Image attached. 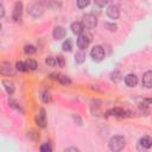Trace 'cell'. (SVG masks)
I'll return each mask as SVG.
<instances>
[{
    "label": "cell",
    "instance_id": "83f0119b",
    "mask_svg": "<svg viewBox=\"0 0 152 152\" xmlns=\"http://www.w3.org/2000/svg\"><path fill=\"white\" fill-rule=\"evenodd\" d=\"M50 100H51V97H50V94H49L48 91L43 93V101H44V102H49Z\"/></svg>",
    "mask_w": 152,
    "mask_h": 152
},
{
    "label": "cell",
    "instance_id": "ba28073f",
    "mask_svg": "<svg viewBox=\"0 0 152 152\" xmlns=\"http://www.w3.org/2000/svg\"><path fill=\"white\" fill-rule=\"evenodd\" d=\"M151 145H152V140H151V138L147 137V135L142 137V138L139 140V144H138V146H139L140 150H148V148L151 147Z\"/></svg>",
    "mask_w": 152,
    "mask_h": 152
},
{
    "label": "cell",
    "instance_id": "cb8c5ba5",
    "mask_svg": "<svg viewBox=\"0 0 152 152\" xmlns=\"http://www.w3.org/2000/svg\"><path fill=\"white\" fill-rule=\"evenodd\" d=\"M45 63H46L48 65H50V66L56 65V57H48V58L45 59Z\"/></svg>",
    "mask_w": 152,
    "mask_h": 152
},
{
    "label": "cell",
    "instance_id": "e0dca14e",
    "mask_svg": "<svg viewBox=\"0 0 152 152\" xmlns=\"http://www.w3.org/2000/svg\"><path fill=\"white\" fill-rule=\"evenodd\" d=\"M57 80H58L62 84H64V86H66V84H70V83H71V80H70L69 77H66L65 75H57Z\"/></svg>",
    "mask_w": 152,
    "mask_h": 152
},
{
    "label": "cell",
    "instance_id": "9a60e30c",
    "mask_svg": "<svg viewBox=\"0 0 152 152\" xmlns=\"http://www.w3.org/2000/svg\"><path fill=\"white\" fill-rule=\"evenodd\" d=\"M2 84L5 86V89H6V91H7L8 94H13V91H14V84H13L11 81L4 80V81H2Z\"/></svg>",
    "mask_w": 152,
    "mask_h": 152
},
{
    "label": "cell",
    "instance_id": "4316f807",
    "mask_svg": "<svg viewBox=\"0 0 152 152\" xmlns=\"http://www.w3.org/2000/svg\"><path fill=\"white\" fill-rule=\"evenodd\" d=\"M104 26H106L109 31H115V30H116V25L110 24V23H104Z\"/></svg>",
    "mask_w": 152,
    "mask_h": 152
},
{
    "label": "cell",
    "instance_id": "7c38bea8",
    "mask_svg": "<svg viewBox=\"0 0 152 152\" xmlns=\"http://www.w3.org/2000/svg\"><path fill=\"white\" fill-rule=\"evenodd\" d=\"M83 30H84V27H83L82 23L75 21V23L71 24V31H72L75 34H81V33L83 32Z\"/></svg>",
    "mask_w": 152,
    "mask_h": 152
},
{
    "label": "cell",
    "instance_id": "5bb4252c",
    "mask_svg": "<svg viewBox=\"0 0 152 152\" xmlns=\"http://www.w3.org/2000/svg\"><path fill=\"white\" fill-rule=\"evenodd\" d=\"M37 124L40 127H45V110L42 108L37 115Z\"/></svg>",
    "mask_w": 152,
    "mask_h": 152
},
{
    "label": "cell",
    "instance_id": "44dd1931",
    "mask_svg": "<svg viewBox=\"0 0 152 152\" xmlns=\"http://www.w3.org/2000/svg\"><path fill=\"white\" fill-rule=\"evenodd\" d=\"M24 51H25L27 55H33V53L36 52V48H34L33 45H25Z\"/></svg>",
    "mask_w": 152,
    "mask_h": 152
},
{
    "label": "cell",
    "instance_id": "4fadbf2b",
    "mask_svg": "<svg viewBox=\"0 0 152 152\" xmlns=\"http://www.w3.org/2000/svg\"><path fill=\"white\" fill-rule=\"evenodd\" d=\"M0 72L4 75H12L13 74V69L11 66L10 63H2L0 66Z\"/></svg>",
    "mask_w": 152,
    "mask_h": 152
},
{
    "label": "cell",
    "instance_id": "7a4b0ae2",
    "mask_svg": "<svg viewBox=\"0 0 152 152\" xmlns=\"http://www.w3.org/2000/svg\"><path fill=\"white\" fill-rule=\"evenodd\" d=\"M82 25L83 27L86 28H94L96 25H97V19L94 14L89 13V14H86L83 15V19H82Z\"/></svg>",
    "mask_w": 152,
    "mask_h": 152
},
{
    "label": "cell",
    "instance_id": "277c9868",
    "mask_svg": "<svg viewBox=\"0 0 152 152\" xmlns=\"http://www.w3.org/2000/svg\"><path fill=\"white\" fill-rule=\"evenodd\" d=\"M21 15H23V4L21 2H15L14 8H13L12 18H13L14 21H19L21 19Z\"/></svg>",
    "mask_w": 152,
    "mask_h": 152
},
{
    "label": "cell",
    "instance_id": "8fae6325",
    "mask_svg": "<svg viewBox=\"0 0 152 152\" xmlns=\"http://www.w3.org/2000/svg\"><path fill=\"white\" fill-rule=\"evenodd\" d=\"M125 83L128 87H134L138 83V77L134 74H128V75L125 76Z\"/></svg>",
    "mask_w": 152,
    "mask_h": 152
},
{
    "label": "cell",
    "instance_id": "3957f363",
    "mask_svg": "<svg viewBox=\"0 0 152 152\" xmlns=\"http://www.w3.org/2000/svg\"><path fill=\"white\" fill-rule=\"evenodd\" d=\"M90 56H91V58L95 62H101L104 58V50H103V48L100 46V45L94 46L91 49V51H90Z\"/></svg>",
    "mask_w": 152,
    "mask_h": 152
},
{
    "label": "cell",
    "instance_id": "484cf974",
    "mask_svg": "<svg viewBox=\"0 0 152 152\" xmlns=\"http://www.w3.org/2000/svg\"><path fill=\"white\" fill-rule=\"evenodd\" d=\"M56 64L58 66H64V58L62 56H57L56 57Z\"/></svg>",
    "mask_w": 152,
    "mask_h": 152
},
{
    "label": "cell",
    "instance_id": "8992f818",
    "mask_svg": "<svg viewBox=\"0 0 152 152\" xmlns=\"http://www.w3.org/2000/svg\"><path fill=\"white\" fill-rule=\"evenodd\" d=\"M89 43H90V39L86 34H80V37L77 38V46L81 49V51L86 50L88 48Z\"/></svg>",
    "mask_w": 152,
    "mask_h": 152
},
{
    "label": "cell",
    "instance_id": "5b68a950",
    "mask_svg": "<svg viewBox=\"0 0 152 152\" xmlns=\"http://www.w3.org/2000/svg\"><path fill=\"white\" fill-rule=\"evenodd\" d=\"M28 12H30V14H31L32 17H39V15L44 12V7H43L42 4L36 2V4H33V5L31 6V8H30Z\"/></svg>",
    "mask_w": 152,
    "mask_h": 152
},
{
    "label": "cell",
    "instance_id": "2e32d148",
    "mask_svg": "<svg viewBox=\"0 0 152 152\" xmlns=\"http://www.w3.org/2000/svg\"><path fill=\"white\" fill-rule=\"evenodd\" d=\"M84 61H86V52H83V51L76 52V55H75V62L76 63H83Z\"/></svg>",
    "mask_w": 152,
    "mask_h": 152
},
{
    "label": "cell",
    "instance_id": "ac0fdd59",
    "mask_svg": "<svg viewBox=\"0 0 152 152\" xmlns=\"http://www.w3.org/2000/svg\"><path fill=\"white\" fill-rule=\"evenodd\" d=\"M108 115H114V116H122L124 114V110L120 109V108H114V109H110L107 112Z\"/></svg>",
    "mask_w": 152,
    "mask_h": 152
},
{
    "label": "cell",
    "instance_id": "f1b7e54d",
    "mask_svg": "<svg viewBox=\"0 0 152 152\" xmlns=\"http://www.w3.org/2000/svg\"><path fill=\"white\" fill-rule=\"evenodd\" d=\"M64 152H80V150H78L77 147H74V146H70V147H68V148H65V150H64Z\"/></svg>",
    "mask_w": 152,
    "mask_h": 152
},
{
    "label": "cell",
    "instance_id": "1f68e13d",
    "mask_svg": "<svg viewBox=\"0 0 152 152\" xmlns=\"http://www.w3.org/2000/svg\"><path fill=\"white\" fill-rule=\"evenodd\" d=\"M0 28H1V24H0Z\"/></svg>",
    "mask_w": 152,
    "mask_h": 152
},
{
    "label": "cell",
    "instance_id": "603a6c76",
    "mask_svg": "<svg viewBox=\"0 0 152 152\" xmlns=\"http://www.w3.org/2000/svg\"><path fill=\"white\" fill-rule=\"evenodd\" d=\"M76 5H77L78 8H84V7H87L89 5V1L88 0H78L76 2Z\"/></svg>",
    "mask_w": 152,
    "mask_h": 152
},
{
    "label": "cell",
    "instance_id": "f546056e",
    "mask_svg": "<svg viewBox=\"0 0 152 152\" xmlns=\"http://www.w3.org/2000/svg\"><path fill=\"white\" fill-rule=\"evenodd\" d=\"M107 4V1L104 0V1H95V5H97V6H100V7H102V6H104Z\"/></svg>",
    "mask_w": 152,
    "mask_h": 152
},
{
    "label": "cell",
    "instance_id": "6da1fadb",
    "mask_svg": "<svg viewBox=\"0 0 152 152\" xmlns=\"http://www.w3.org/2000/svg\"><path fill=\"white\" fill-rule=\"evenodd\" d=\"M126 145V140L124 137L121 135H114L110 138L109 142H108V146L110 148V151L113 152H120Z\"/></svg>",
    "mask_w": 152,
    "mask_h": 152
},
{
    "label": "cell",
    "instance_id": "ffe728a7",
    "mask_svg": "<svg viewBox=\"0 0 152 152\" xmlns=\"http://www.w3.org/2000/svg\"><path fill=\"white\" fill-rule=\"evenodd\" d=\"M62 48H63V50H64V51H71V48H72L71 40H70V39H66V40L63 43Z\"/></svg>",
    "mask_w": 152,
    "mask_h": 152
},
{
    "label": "cell",
    "instance_id": "7402d4cb",
    "mask_svg": "<svg viewBox=\"0 0 152 152\" xmlns=\"http://www.w3.org/2000/svg\"><path fill=\"white\" fill-rule=\"evenodd\" d=\"M15 66H17V69H18L19 71H26V70H27V65H26V63H24V62H17Z\"/></svg>",
    "mask_w": 152,
    "mask_h": 152
},
{
    "label": "cell",
    "instance_id": "30bf717a",
    "mask_svg": "<svg viewBox=\"0 0 152 152\" xmlns=\"http://www.w3.org/2000/svg\"><path fill=\"white\" fill-rule=\"evenodd\" d=\"M142 86H145L146 88H151L152 87V71H146L142 76Z\"/></svg>",
    "mask_w": 152,
    "mask_h": 152
},
{
    "label": "cell",
    "instance_id": "d4e9b609",
    "mask_svg": "<svg viewBox=\"0 0 152 152\" xmlns=\"http://www.w3.org/2000/svg\"><path fill=\"white\" fill-rule=\"evenodd\" d=\"M40 152H51V146H50V144H43L42 146H40Z\"/></svg>",
    "mask_w": 152,
    "mask_h": 152
},
{
    "label": "cell",
    "instance_id": "d6986e66",
    "mask_svg": "<svg viewBox=\"0 0 152 152\" xmlns=\"http://www.w3.org/2000/svg\"><path fill=\"white\" fill-rule=\"evenodd\" d=\"M26 65H27V69H31V70H36L37 69V62L34 59H28L26 62Z\"/></svg>",
    "mask_w": 152,
    "mask_h": 152
},
{
    "label": "cell",
    "instance_id": "52a82bcc",
    "mask_svg": "<svg viewBox=\"0 0 152 152\" xmlns=\"http://www.w3.org/2000/svg\"><path fill=\"white\" fill-rule=\"evenodd\" d=\"M107 15H108L110 19H118L119 15H120V12H119L118 6H115V5H109V6L107 7Z\"/></svg>",
    "mask_w": 152,
    "mask_h": 152
},
{
    "label": "cell",
    "instance_id": "9c48e42d",
    "mask_svg": "<svg viewBox=\"0 0 152 152\" xmlns=\"http://www.w3.org/2000/svg\"><path fill=\"white\" fill-rule=\"evenodd\" d=\"M65 28L63 27V26H56L55 28H53V32H52V36H53V38L55 39H57V40H59V39H63L64 37H65Z\"/></svg>",
    "mask_w": 152,
    "mask_h": 152
},
{
    "label": "cell",
    "instance_id": "4dcf8cb0",
    "mask_svg": "<svg viewBox=\"0 0 152 152\" xmlns=\"http://www.w3.org/2000/svg\"><path fill=\"white\" fill-rule=\"evenodd\" d=\"M4 14H5V8H4V6L0 4V18L4 17Z\"/></svg>",
    "mask_w": 152,
    "mask_h": 152
}]
</instances>
